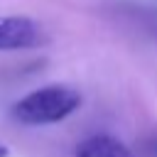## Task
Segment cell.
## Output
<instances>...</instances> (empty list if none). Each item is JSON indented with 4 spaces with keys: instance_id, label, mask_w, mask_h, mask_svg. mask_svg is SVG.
<instances>
[{
    "instance_id": "277c9868",
    "label": "cell",
    "mask_w": 157,
    "mask_h": 157,
    "mask_svg": "<svg viewBox=\"0 0 157 157\" xmlns=\"http://www.w3.org/2000/svg\"><path fill=\"white\" fill-rule=\"evenodd\" d=\"M142 155L145 157H157V132H152L142 140Z\"/></svg>"
},
{
    "instance_id": "5b68a950",
    "label": "cell",
    "mask_w": 157,
    "mask_h": 157,
    "mask_svg": "<svg viewBox=\"0 0 157 157\" xmlns=\"http://www.w3.org/2000/svg\"><path fill=\"white\" fill-rule=\"evenodd\" d=\"M0 157H7V147L5 145H0Z\"/></svg>"
},
{
    "instance_id": "3957f363",
    "label": "cell",
    "mask_w": 157,
    "mask_h": 157,
    "mask_svg": "<svg viewBox=\"0 0 157 157\" xmlns=\"http://www.w3.org/2000/svg\"><path fill=\"white\" fill-rule=\"evenodd\" d=\"M76 157H137L125 142L113 135H91L81 140L74 150Z\"/></svg>"
},
{
    "instance_id": "7a4b0ae2",
    "label": "cell",
    "mask_w": 157,
    "mask_h": 157,
    "mask_svg": "<svg viewBox=\"0 0 157 157\" xmlns=\"http://www.w3.org/2000/svg\"><path fill=\"white\" fill-rule=\"evenodd\" d=\"M44 42V29L29 17H2L0 20V52L32 49Z\"/></svg>"
},
{
    "instance_id": "6da1fadb",
    "label": "cell",
    "mask_w": 157,
    "mask_h": 157,
    "mask_svg": "<svg viewBox=\"0 0 157 157\" xmlns=\"http://www.w3.org/2000/svg\"><path fill=\"white\" fill-rule=\"evenodd\" d=\"M81 93L74 86L66 83H49L42 86L27 96H22L15 105H12V118L22 125H54L66 120L69 115H74L81 108Z\"/></svg>"
}]
</instances>
